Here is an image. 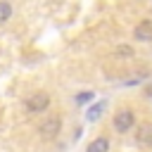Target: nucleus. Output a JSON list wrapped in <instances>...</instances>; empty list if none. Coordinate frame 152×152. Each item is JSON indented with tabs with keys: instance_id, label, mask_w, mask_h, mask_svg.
<instances>
[{
	"instance_id": "nucleus-2",
	"label": "nucleus",
	"mask_w": 152,
	"mask_h": 152,
	"mask_svg": "<svg viewBox=\"0 0 152 152\" xmlns=\"http://www.w3.org/2000/svg\"><path fill=\"white\" fill-rule=\"evenodd\" d=\"M133 121H135V114L131 109H121V112L114 114V128L119 133H128L133 128Z\"/></svg>"
},
{
	"instance_id": "nucleus-8",
	"label": "nucleus",
	"mask_w": 152,
	"mask_h": 152,
	"mask_svg": "<svg viewBox=\"0 0 152 152\" xmlns=\"http://www.w3.org/2000/svg\"><path fill=\"white\" fill-rule=\"evenodd\" d=\"M114 57L128 59V57H135V50H133L131 45H116V48H114Z\"/></svg>"
},
{
	"instance_id": "nucleus-11",
	"label": "nucleus",
	"mask_w": 152,
	"mask_h": 152,
	"mask_svg": "<svg viewBox=\"0 0 152 152\" xmlns=\"http://www.w3.org/2000/svg\"><path fill=\"white\" fill-rule=\"evenodd\" d=\"M147 76H150L147 71H138V74H133V78H128V81H126V86H135V83H140V81H145Z\"/></svg>"
},
{
	"instance_id": "nucleus-10",
	"label": "nucleus",
	"mask_w": 152,
	"mask_h": 152,
	"mask_svg": "<svg viewBox=\"0 0 152 152\" xmlns=\"http://www.w3.org/2000/svg\"><path fill=\"white\" fill-rule=\"evenodd\" d=\"M93 100H95V93H93V90H81V93L74 97L76 104H86V102H93Z\"/></svg>"
},
{
	"instance_id": "nucleus-4",
	"label": "nucleus",
	"mask_w": 152,
	"mask_h": 152,
	"mask_svg": "<svg viewBox=\"0 0 152 152\" xmlns=\"http://www.w3.org/2000/svg\"><path fill=\"white\" fill-rule=\"evenodd\" d=\"M133 38H135V40H140V43L152 40V21H150V19H142V21L133 28Z\"/></svg>"
},
{
	"instance_id": "nucleus-3",
	"label": "nucleus",
	"mask_w": 152,
	"mask_h": 152,
	"mask_svg": "<svg viewBox=\"0 0 152 152\" xmlns=\"http://www.w3.org/2000/svg\"><path fill=\"white\" fill-rule=\"evenodd\" d=\"M59 131H62V119H59V116H48V119L40 124V128H38V133H40L45 140L55 138Z\"/></svg>"
},
{
	"instance_id": "nucleus-7",
	"label": "nucleus",
	"mask_w": 152,
	"mask_h": 152,
	"mask_svg": "<svg viewBox=\"0 0 152 152\" xmlns=\"http://www.w3.org/2000/svg\"><path fill=\"white\" fill-rule=\"evenodd\" d=\"M86 152H109V140L107 138H95L88 142Z\"/></svg>"
},
{
	"instance_id": "nucleus-12",
	"label": "nucleus",
	"mask_w": 152,
	"mask_h": 152,
	"mask_svg": "<svg viewBox=\"0 0 152 152\" xmlns=\"http://www.w3.org/2000/svg\"><path fill=\"white\" fill-rule=\"evenodd\" d=\"M145 93H147V95H150V97H152V83H150V86H147V90H145Z\"/></svg>"
},
{
	"instance_id": "nucleus-1",
	"label": "nucleus",
	"mask_w": 152,
	"mask_h": 152,
	"mask_svg": "<svg viewBox=\"0 0 152 152\" xmlns=\"http://www.w3.org/2000/svg\"><path fill=\"white\" fill-rule=\"evenodd\" d=\"M48 104H50V95L48 93H33L28 100H26V109L31 112V114H40V112H45L48 109Z\"/></svg>"
},
{
	"instance_id": "nucleus-5",
	"label": "nucleus",
	"mask_w": 152,
	"mask_h": 152,
	"mask_svg": "<svg viewBox=\"0 0 152 152\" xmlns=\"http://www.w3.org/2000/svg\"><path fill=\"white\" fill-rule=\"evenodd\" d=\"M104 109H107V102H104V100H100V102H95V104H90V107H88L86 119H88V121H97V119L104 114Z\"/></svg>"
},
{
	"instance_id": "nucleus-6",
	"label": "nucleus",
	"mask_w": 152,
	"mask_h": 152,
	"mask_svg": "<svg viewBox=\"0 0 152 152\" xmlns=\"http://www.w3.org/2000/svg\"><path fill=\"white\" fill-rule=\"evenodd\" d=\"M135 140H138L140 145H147V147H150V145H152V126H147V124L140 126L138 133H135Z\"/></svg>"
},
{
	"instance_id": "nucleus-9",
	"label": "nucleus",
	"mask_w": 152,
	"mask_h": 152,
	"mask_svg": "<svg viewBox=\"0 0 152 152\" xmlns=\"http://www.w3.org/2000/svg\"><path fill=\"white\" fill-rule=\"evenodd\" d=\"M10 19H12V5L7 0H0V24H5Z\"/></svg>"
}]
</instances>
